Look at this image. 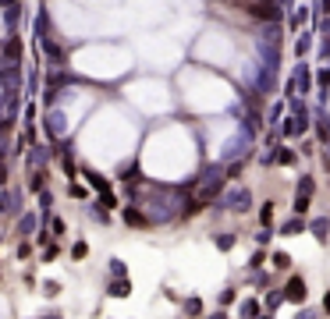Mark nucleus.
I'll list each match as a JSON object with an SVG mask.
<instances>
[{"label": "nucleus", "mask_w": 330, "mask_h": 319, "mask_svg": "<svg viewBox=\"0 0 330 319\" xmlns=\"http://www.w3.org/2000/svg\"><path fill=\"white\" fill-rule=\"evenodd\" d=\"M288 262H291L288 252H277V255H273V266H277V270H288Z\"/></svg>", "instance_id": "nucleus-2"}, {"label": "nucleus", "mask_w": 330, "mask_h": 319, "mask_svg": "<svg viewBox=\"0 0 330 319\" xmlns=\"http://www.w3.org/2000/svg\"><path fill=\"white\" fill-rule=\"evenodd\" d=\"M288 302H306V280L302 277L288 280Z\"/></svg>", "instance_id": "nucleus-1"}]
</instances>
